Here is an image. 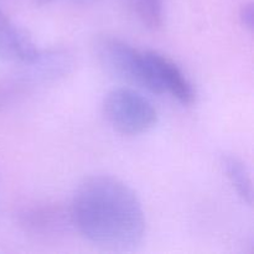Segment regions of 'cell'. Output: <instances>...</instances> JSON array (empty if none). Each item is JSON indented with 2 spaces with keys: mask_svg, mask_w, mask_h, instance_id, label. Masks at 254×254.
Masks as SVG:
<instances>
[{
  "mask_svg": "<svg viewBox=\"0 0 254 254\" xmlns=\"http://www.w3.org/2000/svg\"><path fill=\"white\" fill-rule=\"evenodd\" d=\"M74 230L103 250L130 252L145 235L140 200L121 179L93 175L78 186L71 203Z\"/></svg>",
  "mask_w": 254,
  "mask_h": 254,
  "instance_id": "obj_1",
  "label": "cell"
},
{
  "mask_svg": "<svg viewBox=\"0 0 254 254\" xmlns=\"http://www.w3.org/2000/svg\"><path fill=\"white\" fill-rule=\"evenodd\" d=\"M94 52L107 72L158 94L148 51H140L117 36L102 35L96 39Z\"/></svg>",
  "mask_w": 254,
  "mask_h": 254,
  "instance_id": "obj_2",
  "label": "cell"
},
{
  "mask_svg": "<svg viewBox=\"0 0 254 254\" xmlns=\"http://www.w3.org/2000/svg\"><path fill=\"white\" fill-rule=\"evenodd\" d=\"M103 114L112 128L123 135H139L158 122V112L148 98L130 88H116L107 93Z\"/></svg>",
  "mask_w": 254,
  "mask_h": 254,
  "instance_id": "obj_3",
  "label": "cell"
},
{
  "mask_svg": "<svg viewBox=\"0 0 254 254\" xmlns=\"http://www.w3.org/2000/svg\"><path fill=\"white\" fill-rule=\"evenodd\" d=\"M15 220L22 232L39 240H56L74 230L71 206L50 201L20 206Z\"/></svg>",
  "mask_w": 254,
  "mask_h": 254,
  "instance_id": "obj_4",
  "label": "cell"
},
{
  "mask_svg": "<svg viewBox=\"0 0 254 254\" xmlns=\"http://www.w3.org/2000/svg\"><path fill=\"white\" fill-rule=\"evenodd\" d=\"M20 67L21 71L16 82L22 88L54 83L71 73L74 67V56L64 47H52L44 51L37 50L34 57Z\"/></svg>",
  "mask_w": 254,
  "mask_h": 254,
  "instance_id": "obj_5",
  "label": "cell"
},
{
  "mask_svg": "<svg viewBox=\"0 0 254 254\" xmlns=\"http://www.w3.org/2000/svg\"><path fill=\"white\" fill-rule=\"evenodd\" d=\"M148 55L158 94H170L174 99L184 106L192 104L196 98L195 88L180 67L169 57L156 51L148 50Z\"/></svg>",
  "mask_w": 254,
  "mask_h": 254,
  "instance_id": "obj_6",
  "label": "cell"
},
{
  "mask_svg": "<svg viewBox=\"0 0 254 254\" xmlns=\"http://www.w3.org/2000/svg\"><path fill=\"white\" fill-rule=\"evenodd\" d=\"M37 52L30 35L0 9V62L22 64Z\"/></svg>",
  "mask_w": 254,
  "mask_h": 254,
  "instance_id": "obj_7",
  "label": "cell"
},
{
  "mask_svg": "<svg viewBox=\"0 0 254 254\" xmlns=\"http://www.w3.org/2000/svg\"><path fill=\"white\" fill-rule=\"evenodd\" d=\"M221 165L226 176L232 184L235 190L241 196L243 201L248 205H252L253 201V186L251 173L246 164L237 156L226 154L221 159Z\"/></svg>",
  "mask_w": 254,
  "mask_h": 254,
  "instance_id": "obj_8",
  "label": "cell"
},
{
  "mask_svg": "<svg viewBox=\"0 0 254 254\" xmlns=\"http://www.w3.org/2000/svg\"><path fill=\"white\" fill-rule=\"evenodd\" d=\"M136 19L146 29L160 30L164 25V0H129Z\"/></svg>",
  "mask_w": 254,
  "mask_h": 254,
  "instance_id": "obj_9",
  "label": "cell"
},
{
  "mask_svg": "<svg viewBox=\"0 0 254 254\" xmlns=\"http://www.w3.org/2000/svg\"><path fill=\"white\" fill-rule=\"evenodd\" d=\"M22 87L16 81H0V108L11 103L22 92Z\"/></svg>",
  "mask_w": 254,
  "mask_h": 254,
  "instance_id": "obj_10",
  "label": "cell"
},
{
  "mask_svg": "<svg viewBox=\"0 0 254 254\" xmlns=\"http://www.w3.org/2000/svg\"><path fill=\"white\" fill-rule=\"evenodd\" d=\"M254 11H253V4L248 2L245 4L240 10V21L245 29L248 31H253V21H254Z\"/></svg>",
  "mask_w": 254,
  "mask_h": 254,
  "instance_id": "obj_11",
  "label": "cell"
},
{
  "mask_svg": "<svg viewBox=\"0 0 254 254\" xmlns=\"http://www.w3.org/2000/svg\"><path fill=\"white\" fill-rule=\"evenodd\" d=\"M27 1L34 5V6H45V5L50 4L54 0H27Z\"/></svg>",
  "mask_w": 254,
  "mask_h": 254,
  "instance_id": "obj_12",
  "label": "cell"
},
{
  "mask_svg": "<svg viewBox=\"0 0 254 254\" xmlns=\"http://www.w3.org/2000/svg\"><path fill=\"white\" fill-rule=\"evenodd\" d=\"M78 1H89V0H78Z\"/></svg>",
  "mask_w": 254,
  "mask_h": 254,
  "instance_id": "obj_13",
  "label": "cell"
}]
</instances>
